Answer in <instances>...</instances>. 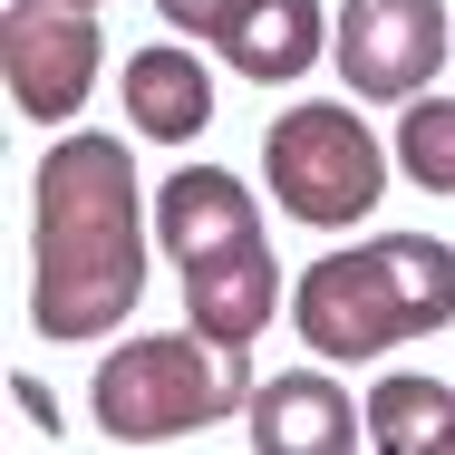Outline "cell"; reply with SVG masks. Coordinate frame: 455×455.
Returning <instances> with one entry per match:
<instances>
[{
	"instance_id": "5b68a950",
	"label": "cell",
	"mask_w": 455,
	"mask_h": 455,
	"mask_svg": "<svg viewBox=\"0 0 455 455\" xmlns=\"http://www.w3.org/2000/svg\"><path fill=\"white\" fill-rule=\"evenodd\" d=\"M97 68H107V39H97L88 0H10L0 10V88L29 126H68L88 107Z\"/></svg>"
},
{
	"instance_id": "277c9868",
	"label": "cell",
	"mask_w": 455,
	"mask_h": 455,
	"mask_svg": "<svg viewBox=\"0 0 455 455\" xmlns=\"http://www.w3.org/2000/svg\"><path fill=\"white\" fill-rule=\"evenodd\" d=\"M387 165H397V146H378L368 116H349L339 97H310V107H291V116L262 126V175H272L281 213L310 223V233L368 223L378 194H387Z\"/></svg>"
},
{
	"instance_id": "6da1fadb",
	"label": "cell",
	"mask_w": 455,
	"mask_h": 455,
	"mask_svg": "<svg viewBox=\"0 0 455 455\" xmlns=\"http://www.w3.org/2000/svg\"><path fill=\"white\" fill-rule=\"evenodd\" d=\"M146 194L107 126H68L29 175V330L78 349L146 300Z\"/></svg>"
},
{
	"instance_id": "4fadbf2b",
	"label": "cell",
	"mask_w": 455,
	"mask_h": 455,
	"mask_svg": "<svg viewBox=\"0 0 455 455\" xmlns=\"http://www.w3.org/2000/svg\"><path fill=\"white\" fill-rule=\"evenodd\" d=\"M397 175L427 184V194H455V97H407L397 116Z\"/></svg>"
},
{
	"instance_id": "9a60e30c",
	"label": "cell",
	"mask_w": 455,
	"mask_h": 455,
	"mask_svg": "<svg viewBox=\"0 0 455 455\" xmlns=\"http://www.w3.org/2000/svg\"><path fill=\"white\" fill-rule=\"evenodd\" d=\"M88 10H97V0H88Z\"/></svg>"
},
{
	"instance_id": "8992f818",
	"label": "cell",
	"mask_w": 455,
	"mask_h": 455,
	"mask_svg": "<svg viewBox=\"0 0 455 455\" xmlns=\"http://www.w3.org/2000/svg\"><path fill=\"white\" fill-rule=\"evenodd\" d=\"M446 49H455L446 0H339V29H330V59H339L349 97H378V107L427 97Z\"/></svg>"
},
{
	"instance_id": "30bf717a",
	"label": "cell",
	"mask_w": 455,
	"mask_h": 455,
	"mask_svg": "<svg viewBox=\"0 0 455 455\" xmlns=\"http://www.w3.org/2000/svg\"><path fill=\"white\" fill-rule=\"evenodd\" d=\"M330 29L339 20H320V0H243L213 49H223V68H243L262 88H291L310 59H330Z\"/></svg>"
},
{
	"instance_id": "7a4b0ae2",
	"label": "cell",
	"mask_w": 455,
	"mask_h": 455,
	"mask_svg": "<svg viewBox=\"0 0 455 455\" xmlns=\"http://www.w3.org/2000/svg\"><path fill=\"white\" fill-rule=\"evenodd\" d=\"M446 320H455V243H427V233H378L349 252H320L291 291L300 349L330 368L387 359V349H407Z\"/></svg>"
},
{
	"instance_id": "52a82bcc",
	"label": "cell",
	"mask_w": 455,
	"mask_h": 455,
	"mask_svg": "<svg viewBox=\"0 0 455 455\" xmlns=\"http://www.w3.org/2000/svg\"><path fill=\"white\" fill-rule=\"evenodd\" d=\"M243 417H252L243 436L262 455H349L368 436V407H349V387L330 368H281V378H262Z\"/></svg>"
},
{
	"instance_id": "5bb4252c",
	"label": "cell",
	"mask_w": 455,
	"mask_h": 455,
	"mask_svg": "<svg viewBox=\"0 0 455 455\" xmlns=\"http://www.w3.org/2000/svg\"><path fill=\"white\" fill-rule=\"evenodd\" d=\"M165 10V29H194V39H223V20L243 10V0H156Z\"/></svg>"
},
{
	"instance_id": "8fae6325",
	"label": "cell",
	"mask_w": 455,
	"mask_h": 455,
	"mask_svg": "<svg viewBox=\"0 0 455 455\" xmlns=\"http://www.w3.org/2000/svg\"><path fill=\"white\" fill-rule=\"evenodd\" d=\"M184 310H194V330H213V339H262L281 310V262L272 243H233V252H213V262H194L184 272Z\"/></svg>"
},
{
	"instance_id": "3957f363",
	"label": "cell",
	"mask_w": 455,
	"mask_h": 455,
	"mask_svg": "<svg viewBox=\"0 0 455 455\" xmlns=\"http://www.w3.org/2000/svg\"><path fill=\"white\" fill-rule=\"evenodd\" d=\"M243 407H252V359H243V339H213V330H156V339H126L97 359L107 446H175Z\"/></svg>"
},
{
	"instance_id": "9c48e42d",
	"label": "cell",
	"mask_w": 455,
	"mask_h": 455,
	"mask_svg": "<svg viewBox=\"0 0 455 455\" xmlns=\"http://www.w3.org/2000/svg\"><path fill=\"white\" fill-rule=\"evenodd\" d=\"M116 97H126L136 136H156V146H194V136L213 126V68H204L194 49H175V39L136 49V59L116 68Z\"/></svg>"
},
{
	"instance_id": "ba28073f",
	"label": "cell",
	"mask_w": 455,
	"mask_h": 455,
	"mask_svg": "<svg viewBox=\"0 0 455 455\" xmlns=\"http://www.w3.org/2000/svg\"><path fill=\"white\" fill-rule=\"evenodd\" d=\"M156 243H165L175 272H194V262H213V252H233V243H262V204L243 194V175H223V165H175L165 194H156Z\"/></svg>"
},
{
	"instance_id": "7c38bea8",
	"label": "cell",
	"mask_w": 455,
	"mask_h": 455,
	"mask_svg": "<svg viewBox=\"0 0 455 455\" xmlns=\"http://www.w3.org/2000/svg\"><path fill=\"white\" fill-rule=\"evenodd\" d=\"M368 446L378 455H455V387H436V378H378L368 387Z\"/></svg>"
}]
</instances>
